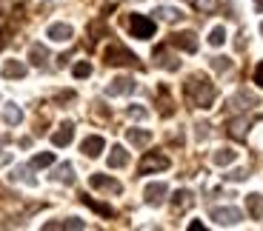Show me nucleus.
<instances>
[{"label": "nucleus", "instance_id": "nucleus-19", "mask_svg": "<svg viewBox=\"0 0 263 231\" xmlns=\"http://www.w3.org/2000/svg\"><path fill=\"white\" fill-rule=\"evenodd\" d=\"M155 14H158L163 23H180V20L186 17V14L180 12V9H175V6H158V9H155Z\"/></svg>", "mask_w": 263, "mask_h": 231}, {"label": "nucleus", "instance_id": "nucleus-26", "mask_svg": "<svg viewBox=\"0 0 263 231\" xmlns=\"http://www.w3.org/2000/svg\"><path fill=\"white\" fill-rule=\"evenodd\" d=\"M43 228H46V231H54V228H86V223H83V220H78V217H72V220H60V223H46V225H43Z\"/></svg>", "mask_w": 263, "mask_h": 231}, {"label": "nucleus", "instance_id": "nucleus-2", "mask_svg": "<svg viewBox=\"0 0 263 231\" xmlns=\"http://www.w3.org/2000/svg\"><path fill=\"white\" fill-rule=\"evenodd\" d=\"M126 26H129V34L138 40H149L155 37L158 26H155V20L146 17V14H126Z\"/></svg>", "mask_w": 263, "mask_h": 231}, {"label": "nucleus", "instance_id": "nucleus-13", "mask_svg": "<svg viewBox=\"0 0 263 231\" xmlns=\"http://www.w3.org/2000/svg\"><path fill=\"white\" fill-rule=\"evenodd\" d=\"M74 137V123L72 120H66V123H60V129L52 134V143L58 145V149H63V145H69Z\"/></svg>", "mask_w": 263, "mask_h": 231}, {"label": "nucleus", "instance_id": "nucleus-9", "mask_svg": "<svg viewBox=\"0 0 263 231\" xmlns=\"http://www.w3.org/2000/svg\"><path fill=\"white\" fill-rule=\"evenodd\" d=\"M135 92V80L132 77H115L109 86H106V94L109 97H120V94H132Z\"/></svg>", "mask_w": 263, "mask_h": 231}, {"label": "nucleus", "instance_id": "nucleus-7", "mask_svg": "<svg viewBox=\"0 0 263 231\" xmlns=\"http://www.w3.org/2000/svg\"><path fill=\"white\" fill-rule=\"evenodd\" d=\"M169 43H172L175 49H183L186 54H195V52H197V37H195V32H178V34H172Z\"/></svg>", "mask_w": 263, "mask_h": 231}, {"label": "nucleus", "instance_id": "nucleus-28", "mask_svg": "<svg viewBox=\"0 0 263 231\" xmlns=\"http://www.w3.org/2000/svg\"><path fill=\"white\" fill-rule=\"evenodd\" d=\"M158 100H160V114L169 117V114L175 112V106H172V97H169V92H166V86L158 89Z\"/></svg>", "mask_w": 263, "mask_h": 231}, {"label": "nucleus", "instance_id": "nucleus-35", "mask_svg": "<svg viewBox=\"0 0 263 231\" xmlns=\"http://www.w3.org/2000/svg\"><path fill=\"white\" fill-rule=\"evenodd\" d=\"M126 114H129L132 120H146V109L143 106H129V109H126Z\"/></svg>", "mask_w": 263, "mask_h": 231}, {"label": "nucleus", "instance_id": "nucleus-12", "mask_svg": "<svg viewBox=\"0 0 263 231\" xmlns=\"http://www.w3.org/2000/svg\"><path fill=\"white\" fill-rule=\"evenodd\" d=\"M46 37L54 40V43H66V40L74 37V32H72V26H69V23H52V26L46 29Z\"/></svg>", "mask_w": 263, "mask_h": 231}, {"label": "nucleus", "instance_id": "nucleus-22", "mask_svg": "<svg viewBox=\"0 0 263 231\" xmlns=\"http://www.w3.org/2000/svg\"><path fill=\"white\" fill-rule=\"evenodd\" d=\"M3 123L6 125H20L23 123V112H20V106L6 103V106H3Z\"/></svg>", "mask_w": 263, "mask_h": 231}, {"label": "nucleus", "instance_id": "nucleus-23", "mask_svg": "<svg viewBox=\"0 0 263 231\" xmlns=\"http://www.w3.org/2000/svg\"><path fill=\"white\" fill-rule=\"evenodd\" d=\"M109 165H112V169H123V165H129V152H126L123 145H115L112 152H109Z\"/></svg>", "mask_w": 263, "mask_h": 231}, {"label": "nucleus", "instance_id": "nucleus-16", "mask_svg": "<svg viewBox=\"0 0 263 231\" xmlns=\"http://www.w3.org/2000/svg\"><path fill=\"white\" fill-rule=\"evenodd\" d=\"M155 63H158V66H163V69H169V72H178V69H180V60L175 57V54L166 52V46L155 49Z\"/></svg>", "mask_w": 263, "mask_h": 231}, {"label": "nucleus", "instance_id": "nucleus-1", "mask_svg": "<svg viewBox=\"0 0 263 231\" xmlns=\"http://www.w3.org/2000/svg\"><path fill=\"white\" fill-rule=\"evenodd\" d=\"M183 94H186V100H189V106L212 109V103H215V97H217V89H215V83H209V80L203 77V74H192L183 83Z\"/></svg>", "mask_w": 263, "mask_h": 231}, {"label": "nucleus", "instance_id": "nucleus-30", "mask_svg": "<svg viewBox=\"0 0 263 231\" xmlns=\"http://www.w3.org/2000/svg\"><path fill=\"white\" fill-rule=\"evenodd\" d=\"M226 43V29L223 26H215L209 32V46H223Z\"/></svg>", "mask_w": 263, "mask_h": 231}, {"label": "nucleus", "instance_id": "nucleus-4", "mask_svg": "<svg viewBox=\"0 0 263 231\" xmlns=\"http://www.w3.org/2000/svg\"><path fill=\"white\" fill-rule=\"evenodd\" d=\"M169 165H172V160L166 157L163 152H146L143 160H140V165H138V172L140 174H155V172H166Z\"/></svg>", "mask_w": 263, "mask_h": 231}, {"label": "nucleus", "instance_id": "nucleus-34", "mask_svg": "<svg viewBox=\"0 0 263 231\" xmlns=\"http://www.w3.org/2000/svg\"><path fill=\"white\" fill-rule=\"evenodd\" d=\"M220 0H195V9L197 12H215Z\"/></svg>", "mask_w": 263, "mask_h": 231}, {"label": "nucleus", "instance_id": "nucleus-21", "mask_svg": "<svg viewBox=\"0 0 263 231\" xmlns=\"http://www.w3.org/2000/svg\"><path fill=\"white\" fill-rule=\"evenodd\" d=\"M52 180H58V183H66V185H72V183H74V169H72V163H60L58 169H54Z\"/></svg>", "mask_w": 263, "mask_h": 231}, {"label": "nucleus", "instance_id": "nucleus-38", "mask_svg": "<svg viewBox=\"0 0 263 231\" xmlns=\"http://www.w3.org/2000/svg\"><path fill=\"white\" fill-rule=\"evenodd\" d=\"M255 83H257V86L263 89V60H260V63H257V66H255Z\"/></svg>", "mask_w": 263, "mask_h": 231}, {"label": "nucleus", "instance_id": "nucleus-32", "mask_svg": "<svg viewBox=\"0 0 263 231\" xmlns=\"http://www.w3.org/2000/svg\"><path fill=\"white\" fill-rule=\"evenodd\" d=\"M29 174V169H14L12 174H9V180H12V183H20V180H26L29 185H34V177H26Z\"/></svg>", "mask_w": 263, "mask_h": 231}, {"label": "nucleus", "instance_id": "nucleus-3", "mask_svg": "<svg viewBox=\"0 0 263 231\" xmlns=\"http://www.w3.org/2000/svg\"><path fill=\"white\" fill-rule=\"evenodd\" d=\"M103 60L109 66H132V69H140V60L123 46V43H112V46L103 52Z\"/></svg>", "mask_w": 263, "mask_h": 231}, {"label": "nucleus", "instance_id": "nucleus-11", "mask_svg": "<svg viewBox=\"0 0 263 231\" xmlns=\"http://www.w3.org/2000/svg\"><path fill=\"white\" fill-rule=\"evenodd\" d=\"M249 125H252V117H249V114H243V117H237V120H229L226 132H229V137H235V140H246Z\"/></svg>", "mask_w": 263, "mask_h": 231}, {"label": "nucleus", "instance_id": "nucleus-41", "mask_svg": "<svg viewBox=\"0 0 263 231\" xmlns=\"http://www.w3.org/2000/svg\"><path fill=\"white\" fill-rule=\"evenodd\" d=\"M255 9H260V12H263V0H255Z\"/></svg>", "mask_w": 263, "mask_h": 231}, {"label": "nucleus", "instance_id": "nucleus-27", "mask_svg": "<svg viewBox=\"0 0 263 231\" xmlns=\"http://www.w3.org/2000/svg\"><path fill=\"white\" fill-rule=\"evenodd\" d=\"M246 205H249V214L255 220L263 217V197L260 194H249V197H246Z\"/></svg>", "mask_w": 263, "mask_h": 231}, {"label": "nucleus", "instance_id": "nucleus-24", "mask_svg": "<svg viewBox=\"0 0 263 231\" xmlns=\"http://www.w3.org/2000/svg\"><path fill=\"white\" fill-rule=\"evenodd\" d=\"M126 140H129L132 145H140V149H143V145L152 143V134L146 132V129H129V132H126Z\"/></svg>", "mask_w": 263, "mask_h": 231}, {"label": "nucleus", "instance_id": "nucleus-29", "mask_svg": "<svg viewBox=\"0 0 263 231\" xmlns=\"http://www.w3.org/2000/svg\"><path fill=\"white\" fill-rule=\"evenodd\" d=\"M54 163V154L52 152H43V154H34L32 163H29V169H46V165Z\"/></svg>", "mask_w": 263, "mask_h": 231}, {"label": "nucleus", "instance_id": "nucleus-40", "mask_svg": "<svg viewBox=\"0 0 263 231\" xmlns=\"http://www.w3.org/2000/svg\"><path fill=\"white\" fill-rule=\"evenodd\" d=\"M0 49H6V32L0 29Z\"/></svg>", "mask_w": 263, "mask_h": 231}, {"label": "nucleus", "instance_id": "nucleus-25", "mask_svg": "<svg viewBox=\"0 0 263 231\" xmlns=\"http://www.w3.org/2000/svg\"><path fill=\"white\" fill-rule=\"evenodd\" d=\"M235 160H237L235 149H217V152L212 154V163H215V165H232Z\"/></svg>", "mask_w": 263, "mask_h": 231}, {"label": "nucleus", "instance_id": "nucleus-39", "mask_svg": "<svg viewBox=\"0 0 263 231\" xmlns=\"http://www.w3.org/2000/svg\"><path fill=\"white\" fill-rule=\"evenodd\" d=\"M200 228H203V223H200V220H192V223H189V231H200Z\"/></svg>", "mask_w": 263, "mask_h": 231}, {"label": "nucleus", "instance_id": "nucleus-42", "mask_svg": "<svg viewBox=\"0 0 263 231\" xmlns=\"http://www.w3.org/2000/svg\"><path fill=\"white\" fill-rule=\"evenodd\" d=\"M260 34H263V23H260Z\"/></svg>", "mask_w": 263, "mask_h": 231}, {"label": "nucleus", "instance_id": "nucleus-31", "mask_svg": "<svg viewBox=\"0 0 263 231\" xmlns=\"http://www.w3.org/2000/svg\"><path fill=\"white\" fill-rule=\"evenodd\" d=\"M72 74H74V77H78V80L89 77V74H92V63H86V60H80V63H74Z\"/></svg>", "mask_w": 263, "mask_h": 231}, {"label": "nucleus", "instance_id": "nucleus-5", "mask_svg": "<svg viewBox=\"0 0 263 231\" xmlns=\"http://www.w3.org/2000/svg\"><path fill=\"white\" fill-rule=\"evenodd\" d=\"M212 220L217 225H237L243 220V212L235 208V205H223V208H212Z\"/></svg>", "mask_w": 263, "mask_h": 231}, {"label": "nucleus", "instance_id": "nucleus-17", "mask_svg": "<svg viewBox=\"0 0 263 231\" xmlns=\"http://www.w3.org/2000/svg\"><path fill=\"white\" fill-rule=\"evenodd\" d=\"M195 205V194L186 192V188H180V192H175V197H172V208H175V214L186 212V208H192Z\"/></svg>", "mask_w": 263, "mask_h": 231}, {"label": "nucleus", "instance_id": "nucleus-33", "mask_svg": "<svg viewBox=\"0 0 263 231\" xmlns=\"http://www.w3.org/2000/svg\"><path fill=\"white\" fill-rule=\"evenodd\" d=\"M212 69H215V72H229V69H232V60L220 54V57H215V60H212Z\"/></svg>", "mask_w": 263, "mask_h": 231}, {"label": "nucleus", "instance_id": "nucleus-6", "mask_svg": "<svg viewBox=\"0 0 263 231\" xmlns=\"http://www.w3.org/2000/svg\"><path fill=\"white\" fill-rule=\"evenodd\" d=\"M89 185L98 188V192H106V194H120L123 192V185H120L115 177H109V174H92V177H89Z\"/></svg>", "mask_w": 263, "mask_h": 231}, {"label": "nucleus", "instance_id": "nucleus-8", "mask_svg": "<svg viewBox=\"0 0 263 231\" xmlns=\"http://www.w3.org/2000/svg\"><path fill=\"white\" fill-rule=\"evenodd\" d=\"M166 194H169V185H166V183H149L143 188V200L149 205H160L166 200Z\"/></svg>", "mask_w": 263, "mask_h": 231}, {"label": "nucleus", "instance_id": "nucleus-20", "mask_svg": "<svg viewBox=\"0 0 263 231\" xmlns=\"http://www.w3.org/2000/svg\"><path fill=\"white\" fill-rule=\"evenodd\" d=\"M29 60H32V66L43 69V66H46V60H49V52H46V46H43V43H34V46L29 49Z\"/></svg>", "mask_w": 263, "mask_h": 231}, {"label": "nucleus", "instance_id": "nucleus-37", "mask_svg": "<svg viewBox=\"0 0 263 231\" xmlns=\"http://www.w3.org/2000/svg\"><path fill=\"white\" fill-rule=\"evenodd\" d=\"M195 129H197V140H203V137H209V123H197Z\"/></svg>", "mask_w": 263, "mask_h": 231}, {"label": "nucleus", "instance_id": "nucleus-10", "mask_svg": "<svg viewBox=\"0 0 263 231\" xmlns=\"http://www.w3.org/2000/svg\"><path fill=\"white\" fill-rule=\"evenodd\" d=\"M103 149H106V140L100 137V134H89V137L80 143V152H83L86 157H100Z\"/></svg>", "mask_w": 263, "mask_h": 231}, {"label": "nucleus", "instance_id": "nucleus-14", "mask_svg": "<svg viewBox=\"0 0 263 231\" xmlns=\"http://www.w3.org/2000/svg\"><path fill=\"white\" fill-rule=\"evenodd\" d=\"M232 109H237V112H246V109H252V106H257V97L252 92H246V89H240L237 94H232Z\"/></svg>", "mask_w": 263, "mask_h": 231}, {"label": "nucleus", "instance_id": "nucleus-36", "mask_svg": "<svg viewBox=\"0 0 263 231\" xmlns=\"http://www.w3.org/2000/svg\"><path fill=\"white\" fill-rule=\"evenodd\" d=\"M246 177H249V174H246L243 169H235V172H229V174H226V180H232V183H243Z\"/></svg>", "mask_w": 263, "mask_h": 231}, {"label": "nucleus", "instance_id": "nucleus-18", "mask_svg": "<svg viewBox=\"0 0 263 231\" xmlns=\"http://www.w3.org/2000/svg\"><path fill=\"white\" fill-rule=\"evenodd\" d=\"M80 200H83V205H89V208H92L95 214H100V217H115V208H112V205L100 203V200L89 197V194H80Z\"/></svg>", "mask_w": 263, "mask_h": 231}, {"label": "nucleus", "instance_id": "nucleus-15", "mask_svg": "<svg viewBox=\"0 0 263 231\" xmlns=\"http://www.w3.org/2000/svg\"><path fill=\"white\" fill-rule=\"evenodd\" d=\"M26 72H29V69L23 66L20 60H6L3 69H0V74H3L6 80H23V77H26Z\"/></svg>", "mask_w": 263, "mask_h": 231}]
</instances>
